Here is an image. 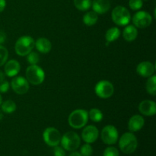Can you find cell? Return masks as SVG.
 <instances>
[{
  "mask_svg": "<svg viewBox=\"0 0 156 156\" xmlns=\"http://www.w3.org/2000/svg\"><path fill=\"white\" fill-rule=\"evenodd\" d=\"M9 57V52L7 49L0 45V66L4 65Z\"/></svg>",
  "mask_w": 156,
  "mask_h": 156,
  "instance_id": "obj_28",
  "label": "cell"
},
{
  "mask_svg": "<svg viewBox=\"0 0 156 156\" xmlns=\"http://www.w3.org/2000/svg\"><path fill=\"white\" fill-rule=\"evenodd\" d=\"M45 74L41 67L37 65H30L26 69V79L34 85H39L44 81Z\"/></svg>",
  "mask_w": 156,
  "mask_h": 156,
  "instance_id": "obj_4",
  "label": "cell"
},
{
  "mask_svg": "<svg viewBox=\"0 0 156 156\" xmlns=\"http://www.w3.org/2000/svg\"><path fill=\"white\" fill-rule=\"evenodd\" d=\"M88 117L93 122L98 123V122L101 121L103 119V114L100 110L97 109V108H92L90 110L89 113H88Z\"/></svg>",
  "mask_w": 156,
  "mask_h": 156,
  "instance_id": "obj_25",
  "label": "cell"
},
{
  "mask_svg": "<svg viewBox=\"0 0 156 156\" xmlns=\"http://www.w3.org/2000/svg\"><path fill=\"white\" fill-rule=\"evenodd\" d=\"M146 88L147 92L152 96H155L156 94V76H150L146 82Z\"/></svg>",
  "mask_w": 156,
  "mask_h": 156,
  "instance_id": "obj_22",
  "label": "cell"
},
{
  "mask_svg": "<svg viewBox=\"0 0 156 156\" xmlns=\"http://www.w3.org/2000/svg\"><path fill=\"white\" fill-rule=\"evenodd\" d=\"M99 132L97 127L93 125H89L84 128L82 133V138L86 143H93L98 140Z\"/></svg>",
  "mask_w": 156,
  "mask_h": 156,
  "instance_id": "obj_12",
  "label": "cell"
},
{
  "mask_svg": "<svg viewBox=\"0 0 156 156\" xmlns=\"http://www.w3.org/2000/svg\"><path fill=\"white\" fill-rule=\"evenodd\" d=\"M74 5L79 11H87L91 8V0H74Z\"/></svg>",
  "mask_w": 156,
  "mask_h": 156,
  "instance_id": "obj_24",
  "label": "cell"
},
{
  "mask_svg": "<svg viewBox=\"0 0 156 156\" xmlns=\"http://www.w3.org/2000/svg\"><path fill=\"white\" fill-rule=\"evenodd\" d=\"M27 60L30 65H37L40 61V56L36 52H30L27 55Z\"/></svg>",
  "mask_w": 156,
  "mask_h": 156,
  "instance_id": "obj_27",
  "label": "cell"
},
{
  "mask_svg": "<svg viewBox=\"0 0 156 156\" xmlns=\"http://www.w3.org/2000/svg\"><path fill=\"white\" fill-rule=\"evenodd\" d=\"M6 41V34L5 32L0 30V44H3Z\"/></svg>",
  "mask_w": 156,
  "mask_h": 156,
  "instance_id": "obj_33",
  "label": "cell"
},
{
  "mask_svg": "<svg viewBox=\"0 0 156 156\" xmlns=\"http://www.w3.org/2000/svg\"><path fill=\"white\" fill-rule=\"evenodd\" d=\"M29 82L27 79L21 76H16L11 82V86L13 91L18 94H24L28 91Z\"/></svg>",
  "mask_w": 156,
  "mask_h": 156,
  "instance_id": "obj_11",
  "label": "cell"
},
{
  "mask_svg": "<svg viewBox=\"0 0 156 156\" xmlns=\"http://www.w3.org/2000/svg\"><path fill=\"white\" fill-rule=\"evenodd\" d=\"M53 155H54V156H66L65 150H64L62 148L59 147V146H54Z\"/></svg>",
  "mask_w": 156,
  "mask_h": 156,
  "instance_id": "obj_32",
  "label": "cell"
},
{
  "mask_svg": "<svg viewBox=\"0 0 156 156\" xmlns=\"http://www.w3.org/2000/svg\"><path fill=\"white\" fill-rule=\"evenodd\" d=\"M43 138L46 144L50 146H56L61 140L60 133L58 129L53 127H48L44 131Z\"/></svg>",
  "mask_w": 156,
  "mask_h": 156,
  "instance_id": "obj_9",
  "label": "cell"
},
{
  "mask_svg": "<svg viewBox=\"0 0 156 156\" xmlns=\"http://www.w3.org/2000/svg\"><path fill=\"white\" fill-rule=\"evenodd\" d=\"M21 69V66L18 61L15 59H11L8 61L5 66L4 71L5 73L9 77H14L19 73Z\"/></svg>",
  "mask_w": 156,
  "mask_h": 156,
  "instance_id": "obj_16",
  "label": "cell"
},
{
  "mask_svg": "<svg viewBox=\"0 0 156 156\" xmlns=\"http://www.w3.org/2000/svg\"><path fill=\"white\" fill-rule=\"evenodd\" d=\"M138 141L132 133H126L121 136L119 141V147L120 150L125 154H132L136 150Z\"/></svg>",
  "mask_w": 156,
  "mask_h": 156,
  "instance_id": "obj_1",
  "label": "cell"
},
{
  "mask_svg": "<svg viewBox=\"0 0 156 156\" xmlns=\"http://www.w3.org/2000/svg\"><path fill=\"white\" fill-rule=\"evenodd\" d=\"M98 19V14L94 11H91V12H87L84 15L83 22L87 26H93L97 23Z\"/></svg>",
  "mask_w": 156,
  "mask_h": 156,
  "instance_id": "obj_21",
  "label": "cell"
},
{
  "mask_svg": "<svg viewBox=\"0 0 156 156\" xmlns=\"http://www.w3.org/2000/svg\"><path fill=\"white\" fill-rule=\"evenodd\" d=\"M145 1H147V0H145Z\"/></svg>",
  "mask_w": 156,
  "mask_h": 156,
  "instance_id": "obj_37",
  "label": "cell"
},
{
  "mask_svg": "<svg viewBox=\"0 0 156 156\" xmlns=\"http://www.w3.org/2000/svg\"><path fill=\"white\" fill-rule=\"evenodd\" d=\"M88 120V113L85 110L78 109L73 111L69 116V124L74 129H81L86 125Z\"/></svg>",
  "mask_w": 156,
  "mask_h": 156,
  "instance_id": "obj_2",
  "label": "cell"
},
{
  "mask_svg": "<svg viewBox=\"0 0 156 156\" xmlns=\"http://www.w3.org/2000/svg\"><path fill=\"white\" fill-rule=\"evenodd\" d=\"M34 41L31 37H21L15 43V52L20 56H27L33 50L34 47Z\"/></svg>",
  "mask_w": 156,
  "mask_h": 156,
  "instance_id": "obj_3",
  "label": "cell"
},
{
  "mask_svg": "<svg viewBox=\"0 0 156 156\" xmlns=\"http://www.w3.org/2000/svg\"><path fill=\"white\" fill-rule=\"evenodd\" d=\"M60 143L62 148L66 150L75 151L80 146L81 140L76 133L69 131L61 137Z\"/></svg>",
  "mask_w": 156,
  "mask_h": 156,
  "instance_id": "obj_6",
  "label": "cell"
},
{
  "mask_svg": "<svg viewBox=\"0 0 156 156\" xmlns=\"http://www.w3.org/2000/svg\"><path fill=\"white\" fill-rule=\"evenodd\" d=\"M2 96L0 94V105H2Z\"/></svg>",
  "mask_w": 156,
  "mask_h": 156,
  "instance_id": "obj_36",
  "label": "cell"
},
{
  "mask_svg": "<svg viewBox=\"0 0 156 156\" xmlns=\"http://www.w3.org/2000/svg\"><path fill=\"white\" fill-rule=\"evenodd\" d=\"M145 120L140 115H134L129 119L128 123V128L131 132H137L143 127Z\"/></svg>",
  "mask_w": 156,
  "mask_h": 156,
  "instance_id": "obj_17",
  "label": "cell"
},
{
  "mask_svg": "<svg viewBox=\"0 0 156 156\" xmlns=\"http://www.w3.org/2000/svg\"><path fill=\"white\" fill-rule=\"evenodd\" d=\"M120 30L118 27H111L107 30L106 34H105V39H106L107 42L111 43L118 39L120 37Z\"/></svg>",
  "mask_w": 156,
  "mask_h": 156,
  "instance_id": "obj_20",
  "label": "cell"
},
{
  "mask_svg": "<svg viewBox=\"0 0 156 156\" xmlns=\"http://www.w3.org/2000/svg\"><path fill=\"white\" fill-rule=\"evenodd\" d=\"M101 140L105 144L114 145L118 140V131L113 125L105 126L101 131Z\"/></svg>",
  "mask_w": 156,
  "mask_h": 156,
  "instance_id": "obj_8",
  "label": "cell"
},
{
  "mask_svg": "<svg viewBox=\"0 0 156 156\" xmlns=\"http://www.w3.org/2000/svg\"><path fill=\"white\" fill-rule=\"evenodd\" d=\"M69 156H82V155H81L80 153H79V152H73V153L70 154Z\"/></svg>",
  "mask_w": 156,
  "mask_h": 156,
  "instance_id": "obj_35",
  "label": "cell"
},
{
  "mask_svg": "<svg viewBox=\"0 0 156 156\" xmlns=\"http://www.w3.org/2000/svg\"><path fill=\"white\" fill-rule=\"evenodd\" d=\"M143 0H129V8L133 11L140 10L143 7Z\"/></svg>",
  "mask_w": 156,
  "mask_h": 156,
  "instance_id": "obj_30",
  "label": "cell"
},
{
  "mask_svg": "<svg viewBox=\"0 0 156 156\" xmlns=\"http://www.w3.org/2000/svg\"><path fill=\"white\" fill-rule=\"evenodd\" d=\"M136 72L140 76L143 77H150L155 73V66L152 62L148 61L142 62L137 66Z\"/></svg>",
  "mask_w": 156,
  "mask_h": 156,
  "instance_id": "obj_14",
  "label": "cell"
},
{
  "mask_svg": "<svg viewBox=\"0 0 156 156\" xmlns=\"http://www.w3.org/2000/svg\"><path fill=\"white\" fill-rule=\"evenodd\" d=\"M103 156H119V151L116 148L110 146L104 151Z\"/></svg>",
  "mask_w": 156,
  "mask_h": 156,
  "instance_id": "obj_31",
  "label": "cell"
},
{
  "mask_svg": "<svg viewBox=\"0 0 156 156\" xmlns=\"http://www.w3.org/2000/svg\"><path fill=\"white\" fill-rule=\"evenodd\" d=\"M5 6H6L5 0H0V13L4 11V9H5Z\"/></svg>",
  "mask_w": 156,
  "mask_h": 156,
  "instance_id": "obj_34",
  "label": "cell"
},
{
  "mask_svg": "<svg viewBox=\"0 0 156 156\" xmlns=\"http://www.w3.org/2000/svg\"><path fill=\"white\" fill-rule=\"evenodd\" d=\"M2 111L6 114H12L16 110V105L12 100H7L2 103Z\"/></svg>",
  "mask_w": 156,
  "mask_h": 156,
  "instance_id": "obj_23",
  "label": "cell"
},
{
  "mask_svg": "<svg viewBox=\"0 0 156 156\" xmlns=\"http://www.w3.org/2000/svg\"><path fill=\"white\" fill-rule=\"evenodd\" d=\"M92 153L93 149L89 143H86L81 147L80 154L82 156H91Z\"/></svg>",
  "mask_w": 156,
  "mask_h": 156,
  "instance_id": "obj_29",
  "label": "cell"
},
{
  "mask_svg": "<svg viewBox=\"0 0 156 156\" xmlns=\"http://www.w3.org/2000/svg\"><path fill=\"white\" fill-rule=\"evenodd\" d=\"M152 18L148 12L140 11L136 12L133 17V23L138 28H146L152 24Z\"/></svg>",
  "mask_w": 156,
  "mask_h": 156,
  "instance_id": "obj_10",
  "label": "cell"
},
{
  "mask_svg": "<svg viewBox=\"0 0 156 156\" xmlns=\"http://www.w3.org/2000/svg\"><path fill=\"white\" fill-rule=\"evenodd\" d=\"M139 111L145 116H154L156 113L155 102L151 100L143 101L139 105Z\"/></svg>",
  "mask_w": 156,
  "mask_h": 156,
  "instance_id": "obj_13",
  "label": "cell"
},
{
  "mask_svg": "<svg viewBox=\"0 0 156 156\" xmlns=\"http://www.w3.org/2000/svg\"><path fill=\"white\" fill-rule=\"evenodd\" d=\"M37 50L41 53H48L52 49V44L48 39L44 37L39 38L34 44Z\"/></svg>",
  "mask_w": 156,
  "mask_h": 156,
  "instance_id": "obj_18",
  "label": "cell"
},
{
  "mask_svg": "<svg viewBox=\"0 0 156 156\" xmlns=\"http://www.w3.org/2000/svg\"><path fill=\"white\" fill-rule=\"evenodd\" d=\"M93 11L97 14H105L111 9L109 0H93L91 2Z\"/></svg>",
  "mask_w": 156,
  "mask_h": 156,
  "instance_id": "obj_15",
  "label": "cell"
},
{
  "mask_svg": "<svg viewBox=\"0 0 156 156\" xmlns=\"http://www.w3.org/2000/svg\"><path fill=\"white\" fill-rule=\"evenodd\" d=\"M112 21L117 25L126 26L130 22L131 15L127 9L123 6H117L111 13Z\"/></svg>",
  "mask_w": 156,
  "mask_h": 156,
  "instance_id": "obj_5",
  "label": "cell"
},
{
  "mask_svg": "<svg viewBox=\"0 0 156 156\" xmlns=\"http://www.w3.org/2000/svg\"><path fill=\"white\" fill-rule=\"evenodd\" d=\"M138 36V30L134 25H128L123 31V37L127 42H132L135 41Z\"/></svg>",
  "mask_w": 156,
  "mask_h": 156,
  "instance_id": "obj_19",
  "label": "cell"
},
{
  "mask_svg": "<svg viewBox=\"0 0 156 156\" xmlns=\"http://www.w3.org/2000/svg\"><path fill=\"white\" fill-rule=\"evenodd\" d=\"M9 88V83L5 79L4 73L0 71V92H7Z\"/></svg>",
  "mask_w": 156,
  "mask_h": 156,
  "instance_id": "obj_26",
  "label": "cell"
},
{
  "mask_svg": "<svg viewBox=\"0 0 156 156\" xmlns=\"http://www.w3.org/2000/svg\"><path fill=\"white\" fill-rule=\"evenodd\" d=\"M94 91L99 98L107 99L111 98L114 92V85L111 82L107 80L100 81L97 83Z\"/></svg>",
  "mask_w": 156,
  "mask_h": 156,
  "instance_id": "obj_7",
  "label": "cell"
}]
</instances>
